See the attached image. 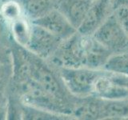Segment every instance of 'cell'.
<instances>
[{
  "label": "cell",
  "mask_w": 128,
  "mask_h": 120,
  "mask_svg": "<svg viewBox=\"0 0 128 120\" xmlns=\"http://www.w3.org/2000/svg\"><path fill=\"white\" fill-rule=\"evenodd\" d=\"M13 68L12 63H0V91L6 92L11 81Z\"/></svg>",
  "instance_id": "e0dca14e"
},
{
  "label": "cell",
  "mask_w": 128,
  "mask_h": 120,
  "mask_svg": "<svg viewBox=\"0 0 128 120\" xmlns=\"http://www.w3.org/2000/svg\"><path fill=\"white\" fill-rule=\"evenodd\" d=\"M71 118L72 116L52 113L23 103L22 106V120H65Z\"/></svg>",
  "instance_id": "5bb4252c"
},
{
  "label": "cell",
  "mask_w": 128,
  "mask_h": 120,
  "mask_svg": "<svg viewBox=\"0 0 128 120\" xmlns=\"http://www.w3.org/2000/svg\"><path fill=\"white\" fill-rule=\"evenodd\" d=\"M92 35L113 54L128 50V35L118 22L114 11Z\"/></svg>",
  "instance_id": "8992f818"
},
{
  "label": "cell",
  "mask_w": 128,
  "mask_h": 120,
  "mask_svg": "<svg viewBox=\"0 0 128 120\" xmlns=\"http://www.w3.org/2000/svg\"><path fill=\"white\" fill-rule=\"evenodd\" d=\"M21 6L23 15L30 20L38 19L56 9L58 0H17Z\"/></svg>",
  "instance_id": "7c38bea8"
},
{
  "label": "cell",
  "mask_w": 128,
  "mask_h": 120,
  "mask_svg": "<svg viewBox=\"0 0 128 120\" xmlns=\"http://www.w3.org/2000/svg\"><path fill=\"white\" fill-rule=\"evenodd\" d=\"M10 37L18 45L26 47L30 41L32 23L26 16L17 18L9 23Z\"/></svg>",
  "instance_id": "4fadbf2b"
},
{
  "label": "cell",
  "mask_w": 128,
  "mask_h": 120,
  "mask_svg": "<svg viewBox=\"0 0 128 120\" xmlns=\"http://www.w3.org/2000/svg\"><path fill=\"white\" fill-rule=\"evenodd\" d=\"M62 41V39L43 27L32 23L30 41L26 48L38 57L48 60L57 50Z\"/></svg>",
  "instance_id": "52a82bcc"
},
{
  "label": "cell",
  "mask_w": 128,
  "mask_h": 120,
  "mask_svg": "<svg viewBox=\"0 0 128 120\" xmlns=\"http://www.w3.org/2000/svg\"><path fill=\"white\" fill-rule=\"evenodd\" d=\"M114 14L123 30L128 35V4H121L115 7Z\"/></svg>",
  "instance_id": "ac0fdd59"
},
{
  "label": "cell",
  "mask_w": 128,
  "mask_h": 120,
  "mask_svg": "<svg viewBox=\"0 0 128 120\" xmlns=\"http://www.w3.org/2000/svg\"><path fill=\"white\" fill-rule=\"evenodd\" d=\"M10 25L0 12V42L10 45Z\"/></svg>",
  "instance_id": "d6986e66"
},
{
  "label": "cell",
  "mask_w": 128,
  "mask_h": 120,
  "mask_svg": "<svg viewBox=\"0 0 128 120\" xmlns=\"http://www.w3.org/2000/svg\"><path fill=\"white\" fill-rule=\"evenodd\" d=\"M6 92H11L18 96L25 105L74 117V106L72 104L56 97L32 78L20 83L10 82Z\"/></svg>",
  "instance_id": "7a4b0ae2"
},
{
  "label": "cell",
  "mask_w": 128,
  "mask_h": 120,
  "mask_svg": "<svg viewBox=\"0 0 128 120\" xmlns=\"http://www.w3.org/2000/svg\"><path fill=\"white\" fill-rule=\"evenodd\" d=\"M11 50L10 45L0 42V63L11 62Z\"/></svg>",
  "instance_id": "ffe728a7"
},
{
  "label": "cell",
  "mask_w": 128,
  "mask_h": 120,
  "mask_svg": "<svg viewBox=\"0 0 128 120\" xmlns=\"http://www.w3.org/2000/svg\"><path fill=\"white\" fill-rule=\"evenodd\" d=\"M93 1L92 0H58L56 9L61 12L72 24V26L78 30Z\"/></svg>",
  "instance_id": "8fae6325"
},
{
  "label": "cell",
  "mask_w": 128,
  "mask_h": 120,
  "mask_svg": "<svg viewBox=\"0 0 128 120\" xmlns=\"http://www.w3.org/2000/svg\"><path fill=\"white\" fill-rule=\"evenodd\" d=\"M25 53L29 62L31 78L50 93L74 106L77 97H74L67 90L57 68L51 65L47 60L32 53L26 47Z\"/></svg>",
  "instance_id": "3957f363"
},
{
  "label": "cell",
  "mask_w": 128,
  "mask_h": 120,
  "mask_svg": "<svg viewBox=\"0 0 128 120\" xmlns=\"http://www.w3.org/2000/svg\"><path fill=\"white\" fill-rule=\"evenodd\" d=\"M114 10V0H94L78 31L92 35Z\"/></svg>",
  "instance_id": "ba28073f"
},
{
  "label": "cell",
  "mask_w": 128,
  "mask_h": 120,
  "mask_svg": "<svg viewBox=\"0 0 128 120\" xmlns=\"http://www.w3.org/2000/svg\"><path fill=\"white\" fill-rule=\"evenodd\" d=\"M77 115L81 119L128 118V98L106 100L88 96L80 100Z\"/></svg>",
  "instance_id": "277c9868"
},
{
  "label": "cell",
  "mask_w": 128,
  "mask_h": 120,
  "mask_svg": "<svg viewBox=\"0 0 128 120\" xmlns=\"http://www.w3.org/2000/svg\"><path fill=\"white\" fill-rule=\"evenodd\" d=\"M56 68L67 90L77 98L92 95L94 82L103 70L87 67Z\"/></svg>",
  "instance_id": "5b68a950"
},
{
  "label": "cell",
  "mask_w": 128,
  "mask_h": 120,
  "mask_svg": "<svg viewBox=\"0 0 128 120\" xmlns=\"http://www.w3.org/2000/svg\"><path fill=\"white\" fill-rule=\"evenodd\" d=\"M91 96L106 100L126 99L128 90L116 81L112 72L103 69L94 82Z\"/></svg>",
  "instance_id": "9c48e42d"
},
{
  "label": "cell",
  "mask_w": 128,
  "mask_h": 120,
  "mask_svg": "<svg viewBox=\"0 0 128 120\" xmlns=\"http://www.w3.org/2000/svg\"><path fill=\"white\" fill-rule=\"evenodd\" d=\"M113 75L116 81L128 90V75L115 74V73H113Z\"/></svg>",
  "instance_id": "7402d4cb"
},
{
  "label": "cell",
  "mask_w": 128,
  "mask_h": 120,
  "mask_svg": "<svg viewBox=\"0 0 128 120\" xmlns=\"http://www.w3.org/2000/svg\"><path fill=\"white\" fill-rule=\"evenodd\" d=\"M113 54L93 35L77 31L62 41L54 54L47 60L54 67H87L103 69Z\"/></svg>",
  "instance_id": "6da1fadb"
},
{
  "label": "cell",
  "mask_w": 128,
  "mask_h": 120,
  "mask_svg": "<svg viewBox=\"0 0 128 120\" xmlns=\"http://www.w3.org/2000/svg\"><path fill=\"white\" fill-rule=\"evenodd\" d=\"M92 1H93V0H92Z\"/></svg>",
  "instance_id": "603a6c76"
},
{
  "label": "cell",
  "mask_w": 128,
  "mask_h": 120,
  "mask_svg": "<svg viewBox=\"0 0 128 120\" xmlns=\"http://www.w3.org/2000/svg\"><path fill=\"white\" fill-rule=\"evenodd\" d=\"M31 22L43 27L62 40L68 38L78 31L57 9L53 10L42 18L33 20Z\"/></svg>",
  "instance_id": "30bf717a"
},
{
  "label": "cell",
  "mask_w": 128,
  "mask_h": 120,
  "mask_svg": "<svg viewBox=\"0 0 128 120\" xmlns=\"http://www.w3.org/2000/svg\"><path fill=\"white\" fill-rule=\"evenodd\" d=\"M0 12L9 23L23 15L22 9L17 0H5L0 8Z\"/></svg>",
  "instance_id": "2e32d148"
},
{
  "label": "cell",
  "mask_w": 128,
  "mask_h": 120,
  "mask_svg": "<svg viewBox=\"0 0 128 120\" xmlns=\"http://www.w3.org/2000/svg\"><path fill=\"white\" fill-rule=\"evenodd\" d=\"M103 69L112 73L128 75V52L113 54Z\"/></svg>",
  "instance_id": "9a60e30c"
},
{
  "label": "cell",
  "mask_w": 128,
  "mask_h": 120,
  "mask_svg": "<svg viewBox=\"0 0 128 120\" xmlns=\"http://www.w3.org/2000/svg\"><path fill=\"white\" fill-rule=\"evenodd\" d=\"M7 95L6 92L0 91V120L6 119Z\"/></svg>",
  "instance_id": "44dd1931"
}]
</instances>
